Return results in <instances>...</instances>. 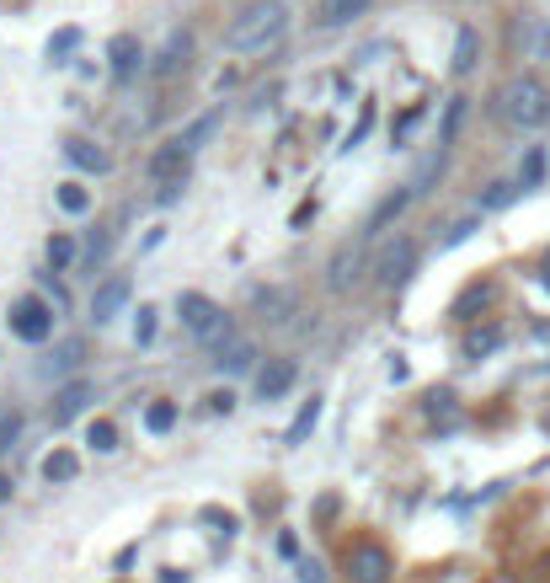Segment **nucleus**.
<instances>
[{"label": "nucleus", "mask_w": 550, "mask_h": 583, "mask_svg": "<svg viewBox=\"0 0 550 583\" xmlns=\"http://www.w3.org/2000/svg\"><path fill=\"white\" fill-rule=\"evenodd\" d=\"M412 198H417L412 188H396V193H390V198H385V204H380V209H374V214H369V225H364V236L374 241V236H380V230H385L390 220H396V214H401L406 204H412Z\"/></svg>", "instance_id": "nucleus-16"}, {"label": "nucleus", "mask_w": 550, "mask_h": 583, "mask_svg": "<svg viewBox=\"0 0 550 583\" xmlns=\"http://www.w3.org/2000/svg\"><path fill=\"white\" fill-rule=\"evenodd\" d=\"M22 439V412L17 407H0V455H11V444Z\"/></svg>", "instance_id": "nucleus-28"}, {"label": "nucleus", "mask_w": 550, "mask_h": 583, "mask_svg": "<svg viewBox=\"0 0 550 583\" xmlns=\"http://www.w3.org/2000/svg\"><path fill=\"white\" fill-rule=\"evenodd\" d=\"M300 583H326V567H321L316 557H305V562H300Z\"/></svg>", "instance_id": "nucleus-38"}, {"label": "nucleus", "mask_w": 550, "mask_h": 583, "mask_svg": "<svg viewBox=\"0 0 550 583\" xmlns=\"http://www.w3.org/2000/svg\"><path fill=\"white\" fill-rule=\"evenodd\" d=\"M177 316H182V327L193 332V337H203V343H235V327H230V316L219 311V305L209 300V295H198V289H187V295L177 300Z\"/></svg>", "instance_id": "nucleus-3"}, {"label": "nucleus", "mask_w": 550, "mask_h": 583, "mask_svg": "<svg viewBox=\"0 0 550 583\" xmlns=\"http://www.w3.org/2000/svg\"><path fill=\"white\" fill-rule=\"evenodd\" d=\"M214 129H219V113H203V118H198V124H193V129H182V140H187V145H193V150H203V140H209V134H214Z\"/></svg>", "instance_id": "nucleus-31"}, {"label": "nucleus", "mask_w": 550, "mask_h": 583, "mask_svg": "<svg viewBox=\"0 0 550 583\" xmlns=\"http://www.w3.org/2000/svg\"><path fill=\"white\" fill-rule=\"evenodd\" d=\"M396 573V562H390V551L380 541H353L348 546V578L353 583H385Z\"/></svg>", "instance_id": "nucleus-5"}, {"label": "nucleus", "mask_w": 550, "mask_h": 583, "mask_svg": "<svg viewBox=\"0 0 550 583\" xmlns=\"http://www.w3.org/2000/svg\"><path fill=\"white\" fill-rule=\"evenodd\" d=\"M369 6H374V0H321V6H316V27H326V33H332V27H348L353 17H364Z\"/></svg>", "instance_id": "nucleus-13"}, {"label": "nucleus", "mask_w": 550, "mask_h": 583, "mask_svg": "<svg viewBox=\"0 0 550 583\" xmlns=\"http://www.w3.org/2000/svg\"><path fill=\"white\" fill-rule=\"evenodd\" d=\"M11 332H17L22 343H49V337H54V311H49V300L22 295L17 305H11Z\"/></svg>", "instance_id": "nucleus-4"}, {"label": "nucleus", "mask_w": 550, "mask_h": 583, "mask_svg": "<svg viewBox=\"0 0 550 583\" xmlns=\"http://www.w3.org/2000/svg\"><path fill=\"white\" fill-rule=\"evenodd\" d=\"M145 428H150V434H171V428H177V407H171V402H150L145 407Z\"/></svg>", "instance_id": "nucleus-27"}, {"label": "nucleus", "mask_w": 550, "mask_h": 583, "mask_svg": "<svg viewBox=\"0 0 550 583\" xmlns=\"http://www.w3.org/2000/svg\"><path fill=\"white\" fill-rule=\"evenodd\" d=\"M502 337H508L502 327H470L465 343H460V354L465 359H486V354H497V348H502Z\"/></svg>", "instance_id": "nucleus-18"}, {"label": "nucleus", "mask_w": 550, "mask_h": 583, "mask_svg": "<svg viewBox=\"0 0 550 583\" xmlns=\"http://www.w3.org/2000/svg\"><path fill=\"white\" fill-rule=\"evenodd\" d=\"M187 54H193V33H171L161 59H155V75H177L187 65Z\"/></svg>", "instance_id": "nucleus-17"}, {"label": "nucleus", "mask_w": 550, "mask_h": 583, "mask_svg": "<svg viewBox=\"0 0 550 583\" xmlns=\"http://www.w3.org/2000/svg\"><path fill=\"white\" fill-rule=\"evenodd\" d=\"M540 284H545V295H550V252L540 257Z\"/></svg>", "instance_id": "nucleus-40"}, {"label": "nucleus", "mask_w": 550, "mask_h": 583, "mask_svg": "<svg viewBox=\"0 0 550 583\" xmlns=\"http://www.w3.org/2000/svg\"><path fill=\"white\" fill-rule=\"evenodd\" d=\"M257 305L267 311V321H289V311H294V295H289V289H262Z\"/></svg>", "instance_id": "nucleus-25"}, {"label": "nucleus", "mask_w": 550, "mask_h": 583, "mask_svg": "<svg viewBox=\"0 0 550 583\" xmlns=\"http://www.w3.org/2000/svg\"><path fill=\"white\" fill-rule=\"evenodd\" d=\"M59 209H65V214H86L91 209V193L81 188V182H59Z\"/></svg>", "instance_id": "nucleus-29"}, {"label": "nucleus", "mask_w": 550, "mask_h": 583, "mask_svg": "<svg viewBox=\"0 0 550 583\" xmlns=\"http://www.w3.org/2000/svg\"><path fill=\"white\" fill-rule=\"evenodd\" d=\"M465 97H449V107H444V129H438V145H454V134H460V124H465Z\"/></svg>", "instance_id": "nucleus-26"}, {"label": "nucleus", "mask_w": 550, "mask_h": 583, "mask_svg": "<svg viewBox=\"0 0 550 583\" xmlns=\"http://www.w3.org/2000/svg\"><path fill=\"white\" fill-rule=\"evenodd\" d=\"M155 316H161L155 305H139V316H134V343H150V337H155Z\"/></svg>", "instance_id": "nucleus-35"}, {"label": "nucleus", "mask_w": 550, "mask_h": 583, "mask_svg": "<svg viewBox=\"0 0 550 583\" xmlns=\"http://www.w3.org/2000/svg\"><path fill=\"white\" fill-rule=\"evenodd\" d=\"M43 477H49V482H75V477H81L75 450H49V455H43Z\"/></svg>", "instance_id": "nucleus-21"}, {"label": "nucleus", "mask_w": 550, "mask_h": 583, "mask_svg": "<svg viewBox=\"0 0 550 583\" xmlns=\"http://www.w3.org/2000/svg\"><path fill=\"white\" fill-rule=\"evenodd\" d=\"M187 161H193V145L177 134V140H166V145L145 161V172H150V182H177V177H187Z\"/></svg>", "instance_id": "nucleus-8"}, {"label": "nucleus", "mask_w": 550, "mask_h": 583, "mask_svg": "<svg viewBox=\"0 0 550 583\" xmlns=\"http://www.w3.org/2000/svg\"><path fill=\"white\" fill-rule=\"evenodd\" d=\"M540 59H550V27H545V33H540Z\"/></svg>", "instance_id": "nucleus-41"}, {"label": "nucleus", "mask_w": 550, "mask_h": 583, "mask_svg": "<svg viewBox=\"0 0 550 583\" xmlns=\"http://www.w3.org/2000/svg\"><path fill=\"white\" fill-rule=\"evenodd\" d=\"M316 423H321V396H310V402L300 407V418L289 423V434H284V439H289V444H305L310 434H316Z\"/></svg>", "instance_id": "nucleus-22"}, {"label": "nucleus", "mask_w": 550, "mask_h": 583, "mask_svg": "<svg viewBox=\"0 0 550 583\" xmlns=\"http://www.w3.org/2000/svg\"><path fill=\"white\" fill-rule=\"evenodd\" d=\"M123 305H129V279L118 273V279L97 284V295H91V316H97V321H113Z\"/></svg>", "instance_id": "nucleus-12"}, {"label": "nucleus", "mask_w": 550, "mask_h": 583, "mask_svg": "<svg viewBox=\"0 0 550 583\" xmlns=\"http://www.w3.org/2000/svg\"><path fill=\"white\" fill-rule=\"evenodd\" d=\"M294 359H267L262 370H257V402H278L289 386H294Z\"/></svg>", "instance_id": "nucleus-9"}, {"label": "nucleus", "mask_w": 550, "mask_h": 583, "mask_svg": "<svg viewBox=\"0 0 550 583\" xmlns=\"http://www.w3.org/2000/svg\"><path fill=\"white\" fill-rule=\"evenodd\" d=\"M422 412H428V423H454V418H460L454 391H428V396H422Z\"/></svg>", "instance_id": "nucleus-24"}, {"label": "nucleus", "mask_w": 550, "mask_h": 583, "mask_svg": "<svg viewBox=\"0 0 550 583\" xmlns=\"http://www.w3.org/2000/svg\"><path fill=\"white\" fill-rule=\"evenodd\" d=\"M364 252H369V236H358V247H342L332 257V289H337V295L358 284V273H364Z\"/></svg>", "instance_id": "nucleus-11"}, {"label": "nucleus", "mask_w": 550, "mask_h": 583, "mask_svg": "<svg viewBox=\"0 0 550 583\" xmlns=\"http://www.w3.org/2000/svg\"><path fill=\"white\" fill-rule=\"evenodd\" d=\"M513 193H518L513 182H492V188L481 193V209H502V204H513Z\"/></svg>", "instance_id": "nucleus-34"}, {"label": "nucleus", "mask_w": 550, "mask_h": 583, "mask_svg": "<svg viewBox=\"0 0 550 583\" xmlns=\"http://www.w3.org/2000/svg\"><path fill=\"white\" fill-rule=\"evenodd\" d=\"M492 113L513 129H545L550 124V91H545V81H534V75H513V81L497 86Z\"/></svg>", "instance_id": "nucleus-1"}, {"label": "nucleus", "mask_w": 550, "mask_h": 583, "mask_svg": "<svg viewBox=\"0 0 550 583\" xmlns=\"http://www.w3.org/2000/svg\"><path fill=\"white\" fill-rule=\"evenodd\" d=\"M284 27H289L284 0H257V6H246L241 17L225 27V49L230 54H262L267 43L284 38Z\"/></svg>", "instance_id": "nucleus-2"}, {"label": "nucleus", "mask_w": 550, "mask_h": 583, "mask_svg": "<svg viewBox=\"0 0 550 583\" xmlns=\"http://www.w3.org/2000/svg\"><path fill=\"white\" fill-rule=\"evenodd\" d=\"M219 370H225V375H246L251 370V364H257V348H251L246 343V337H235V343H225V348H219Z\"/></svg>", "instance_id": "nucleus-19"}, {"label": "nucleus", "mask_w": 550, "mask_h": 583, "mask_svg": "<svg viewBox=\"0 0 550 583\" xmlns=\"http://www.w3.org/2000/svg\"><path fill=\"white\" fill-rule=\"evenodd\" d=\"M75 49H81V33H75V27H65V33L49 43V59H65V54H75Z\"/></svg>", "instance_id": "nucleus-36"}, {"label": "nucleus", "mask_w": 550, "mask_h": 583, "mask_svg": "<svg viewBox=\"0 0 550 583\" xmlns=\"http://www.w3.org/2000/svg\"><path fill=\"white\" fill-rule=\"evenodd\" d=\"M81 359H86V343H81V337H65V343L54 348V359H49V375H70Z\"/></svg>", "instance_id": "nucleus-23"}, {"label": "nucleus", "mask_w": 550, "mask_h": 583, "mask_svg": "<svg viewBox=\"0 0 550 583\" xmlns=\"http://www.w3.org/2000/svg\"><path fill=\"white\" fill-rule=\"evenodd\" d=\"M545 434H550V412H545Z\"/></svg>", "instance_id": "nucleus-43"}, {"label": "nucleus", "mask_w": 550, "mask_h": 583, "mask_svg": "<svg viewBox=\"0 0 550 583\" xmlns=\"http://www.w3.org/2000/svg\"><path fill=\"white\" fill-rule=\"evenodd\" d=\"M492 300H497V284H492V279H481V284H470L465 295L454 300V316H465V321H470L476 311H486V305H492Z\"/></svg>", "instance_id": "nucleus-20"}, {"label": "nucleus", "mask_w": 550, "mask_h": 583, "mask_svg": "<svg viewBox=\"0 0 550 583\" xmlns=\"http://www.w3.org/2000/svg\"><path fill=\"white\" fill-rule=\"evenodd\" d=\"M481 65V33L476 27H460V33H454V75H470Z\"/></svg>", "instance_id": "nucleus-15"}, {"label": "nucleus", "mask_w": 550, "mask_h": 583, "mask_svg": "<svg viewBox=\"0 0 550 583\" xmlns=\"http://www.w3.org/2000/svg\"><path fill=\"white\" fill-rule=\"evenodd\" d=\"M209 412H235V396L230 391H214L209 396Z\"/></svg>", "instance_id": "nucleus-39"}, {"label": "nucleus", "mask_w": 550, "mask_h": 583, "mask_svg": "<svg viewBox=\"0 0 550 583\" xmlns=\"http://www.w3.org/2000/svg\"><path fill=\"white\" fill-rule=\"evenodd\" d=\"M412 268H417V241L412 236L390 241V247L380 252V263H374V273H380L385 289H401L406 279H412Z\"/></svg>", "instance_id": "nucleus-6"}, {"label": "nucleus", "mask_w": 550, "mask_h": 583, "mask_svg": "<svg viewBox=\"0 0 550 583\" xmlns=\"http://www.w3.org/2000/svg\"><path fill=\"white\" fill-rule=\"evenodd\" d=\"M139 59H145V49H139L134 33H118L113 43H107V65H113L118 81H134V75H139Z\"/></svg>", "instance_id": "nucleus-10"}, {"label": "nucleus", "mask_w": 550, "mask_h": 583, "mask_svg": "<svg viewBox=\"0 0 550 583\" xmlns=\"http://www.w3.org/2000/svg\"><path fill=\"white\" fill-rule=\"evenodd\" d=\"M470 236H476V220H454V225L444 230V241H438V252L460 247V241H470Z\"/></svg>", "instance_id": "nucleus-33"}, {"label": "nucleus", "mask_w": 550, "mask_h": 583, "mask_svg": "<svg viewBox=\"0 0 550 583\" xmlns=\"http://www.w3.org/2000/svg\"><path fill=\"white\" fill-rule=\"evenodd\" d=\"M91 396H97V386H91L86 375H75V380H65V386L54 391V407H49V418H54V428H65V423H75L81 412L91 407Z\"/></svg>", "instance_id": "nucleus-7"}, {"label": "nucleus", "mask_w": 550, "mask_h": 583, "mask_svg": "<svg viewBox=\"0 0 550 583\" xmlns=\"http://www.w3.org/2000/svg\"><path fill=\"white\" fill-rule=\"evenodd\" d=\"M540 177H545V156H540V150H529V161H524V188H534Z\"/></svg>", "instance_id": "nucleus-37"}, {"label": "nucleus", "mask_w": 550, "mask_h": 583, "mask_svg": "<svg viewBox=\"0 0 550 583\" xmlns=\"http://www.w3.org/2000/svg\"><path fill=\"white\" fill-rule=\"evenodd\" d=\"M70 263H75V241L70 236H54L49 241V268L59 273V268H70Z\"/></svg>", "instance_id": "nucleus-32"}, {"label": "nucleus", "mask_w": 550, "mask_h": 583, "mask_svg": "<svg viewBox=\"0 0 550 583\" xmlns=\"http://www.w3.org/2000/svg\"><path fill=\"white\" fill-rule=\"evenodd\" d=\"M65 161L81 166V172H97V177L113 166V156H107L102 145H91V140H65Z\"/></svg>", "instance_id": "nucleus-14"}, {"label": "nucleus", "mask_w": 550, "mask_h": 583, "mask_svg": "<svg viewBox=\"0 0 550 583\" xmlns=\"http://www.w3.org/2000/svg\"><path fill=\"white\" fill-rule=\"evenodd\" d=\"M11 498V477H0V503H6Z\"/></svg>", "instance_id": "nucleus-42"}, {"label": "nucleus", "mask_w": 550, "mask_h": 583, "mask_svg": "<svg viewBox=\"0 0 550 583\" xmlns=\"http://www.w3.org/2000/svg\"><path fill=\"white\" fill-rule=\"evenodd\" d=\"M86 444H91L97 455H113V450H118V428L107 423V418H97V423H91V434H86Z\"/></svg>", "instance_id": "nucleus-30"}]
</instances>
